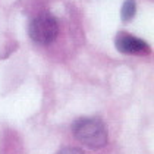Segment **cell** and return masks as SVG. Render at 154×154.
<instances>
[{
  "instance_id": "5",
  "label": "cell",
  "mask_w": 154,
  "mask_h": 154,
  "mask_svg": "<svg viewBox=\"0 0 154 154\" xmlns=\"http://www.w3.org/2000/svg\"><path fill=\"white\" fill-rule=\"evenodd\" d=\"M57 154H85V153L82 150H79V148H75V147H66V148L60 150Z\"/></svg>"
},
{
  "instance_id": "2",
  "label": "cell",
  "mask_w": 154,
  "mask_h": 154,
  "mask_svg": "<svg viewBox=\"0 0 154 154\" xmlns=\"http://www.w3.org/2000/svg\"><path fill=\"white\" fill-rule=\"evenodd\" d=\"M57 34L59 24L50 13H40L29 24V37L37 44L48 46L56 40Z\"/></svg>"
},
{
  "instance_id": "3",
  "label": "cell",
  "mask_w": 154,
  "mask_h": 154,
  "mask_svg": "<svg viewBox=\"0 0 154 154\" xmlns=\"http://www.w3.org/2000/svg\"><path fill=\"white\" fill-rule=\"evenodd\" d=\"M115 46L123 54H148L150 46L138 37L128 32H119L115 38Z\"/></svg>"
},
{
  "instance_id": "4",
  "label": "cell",
  "mask_w": 154,
  "mask_h": 154,
  "mask_svg": "<svg viewBox=\"0 0 154 154\" xmlns=\"http://www.w3.org/2000/svg\"><path fill=\"white\" fill-rule=\"evenodd\" d=\"M135 13H137V3H135V0H125L123 2V5H122V19L123 21H131L134 16H135Z\"/></svg>"
},
{
  "instance_id": "1",
  "label": "cell",
  "mask_w": 154,
  "mask_h": 154,
  "mask_svg": "<svg viewBox=\"0 0 154 154\" xmlns=\"http://www.w3.org/2000/svg\"><path fill=\"white\" fill-rule=\"evenodd\" d=\"M73 135L85 147L98 150L107 144V129L103 120L97 118H79L75 120Z\"/></svg>"
}]
</instances>
